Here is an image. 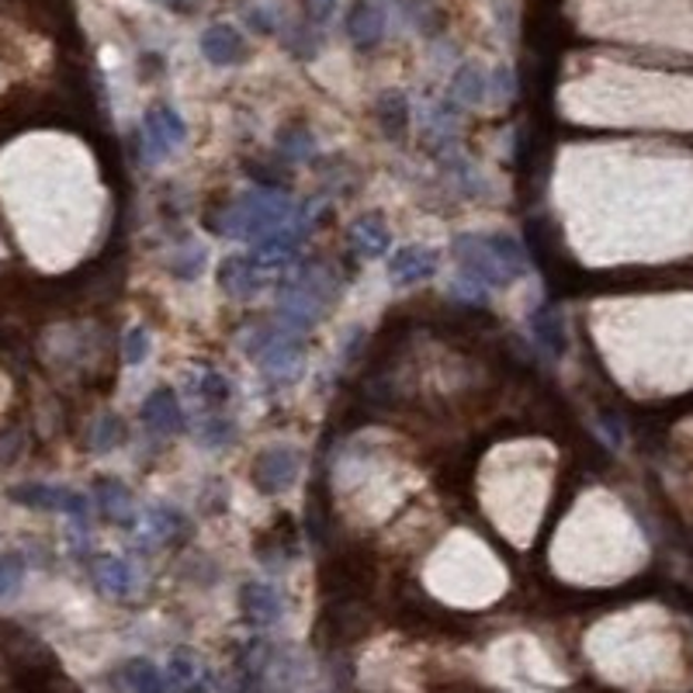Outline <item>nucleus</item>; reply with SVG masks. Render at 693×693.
Listing matches in <instances>:
<instances>
[{
	"label": "nucleus",
	"instance_id": "nucleus-1",
	"mask_svg": "<svg viewBox=\"0 0 693 693\" xmlns=\"http://www.w3.org/2000/svg\"><path fill=\"white\" fill-rule=\"evenodd\" d=\"M451 253L461 264V274L485 288H506L531 271L524 247L503 233H485V237L465 233L451 243Z\"/></svg>",
	"mask_w": 693,
	"mask_h": 693
},
{
	"label": "nucleus",
	"instance_id": "nucleus-2",
	"mask_svg": "<svg viewBox=\"0 0 693 693\" xmlns=\"http://www.w3.org/2000/svg\"><path fill=\"white\" fill-rule=\"evenodd\" d=\"M274 382H295L305 368V346L292 330H260L250 351Z\"/></svg>",
	"mask_w": 693,
	"mask_h": 693
},
{
	"label": "nucleus",
	"instance_id": "nucleus-3",
	"mask_svg": "<svg viewBox=\"0 0 693 693\" xmlns=\"http://www.w3.org/2000/svg\"><path fill=\"white\" fill-rule=\"evenodd\" d=\"M18 506L28 510H46V513H67L73 520V528H87L91 516V500L83 493H73L67 485H49V482H21L8 493Z\"/></svg>",
	"mask_w": 693,
	"mask_h": 693
},
{
	"label": "nucleus",
	"instance_id": "nucleus-4",
	"mask_svg": "<svg viewBox=\"0 0 693 693\" xmlns=\"http://www.w3.org/2000/svg\"><path fill=\"white\" fill-rule=\"evenodd\" d=\"M299 469H302V454L295 448L271 444V448L260 451L257 461H253V485L264 496H278V493H284L288 485H295Z\"/></svg>",
	"mask_w": 693,
	"mask_h": 693
},
{
	"label": "nucleus",
	"instance_id": "nucleus-5",
	"mask_svg": "<svg viewBox=\"0 0 693 693\" xmlns=\"http://www.w3.org/2000/svg\"><path fill=\"white\" fill-rule=\"evenodd\" d=\"M441 268V257L433 247H423V243H410V247H399L389 260V278L392 284L399 288H410V284H420L426 278H433Z\"/></svg>",
	"mask_w": 693,
	"mask_h": 693
},
{
	"label": "nucleus",
	"instance_id": "nucleus-6",
	"mask_svg": "<svg viewBox=\"0 0 693 693\" xmlns=\"http://www.w3.org/2000/svg\"><path fill=\"white\" fill-rule=\"evenodd\" d=\"M299 250H302V240H299V229H274V233L253 240L250 247V260L257 264V271H281V268H292L299 260Z\"/></svg>",
	"mask_w": 693,
	"mask_h": 693
},
{
	"label": "nucleus",
	"instance_id": "nucleus-7",
	"mask_svg": "<svg viewBox=\"0 0 693 693\" xmlns=\"http://www.w3.org/2000/svg\"><path fill=\"white\" fill-rule=\"evenodd\" d=\"M343 32L358 49H374L385 36V8L379 0H354V4L346 8Z\"/></svg>",
	"mask_w": 693,
	"mask_h": 693
},
{
	"label": "nucleus",
	"instance_id": "nucleus-8",
	"mask_svg": "<svg viewBox=\"0 0 693 693\" xmlns=\"http://www.w3.org/2000/svg\"><path fill=\"white\" fill-rule=\"evenodd\" d=\"M201 56L212 67H240L247 60V39L233 24H209L205 36H201Z\"/></svg>",
	"mask_w": 693,
	"mask_h": 693
},
{
	"label": "nucleus",
	"instance_id": "nucleus-9",
	"mask_svg": "<svg viewBox=\"0 0 693 693\" xmlns=\"http://www.w3.org/2000/svg\"><path fill=\"white\" fill-rule=\"evenodd\" d=\"M240 611L250 627H268L281 617V593L271 583L250 580L240 590Z\"/></svg>",
	"mask_w": 693,
	"mask_h": 693
},
{
	"label": "nucleus",
	"instance_id": "nucleus-10",
	"mask_svg": "<svg viewBox=\"0 0 693 693\" xmlns=\"http://www.w3.org/2000/svg\"><path fill=\"white\" fill-rule=\"evenodd\" d=\"M142 423H147L160 438H173V433L184 430V410L173 389H157L142 402Z\"/></svg>",
	"mask_w": 693,
	"mask_h": 693
},
{
	"label": "nucleus",
	"instance_id": "nucleus-11",
	"mask_svg": "<svg viewBox=\"0 0 693 693\" xmlns=\"http://www.w3.org/2000/svg\"><path fill=\"white\" fill-rule=\"evenodd\" d=\"M94 500H98L101 516L111 520V524H122V528L135 524V506H132V493L125 489V482L111 475L94 479Z\"/></svg>",
	"mask_w": 693,
	"mask_h": 693
},
{
	"label": "nucleus",
	"instance_id": "nucleus-12",
	"mask_svg": "<svg viewBox=\"0 0 693 693\" xmlns=\"http://www.w3.org/2000/svg\"><path fill=\"white\" fill-rule=\"evenodd\" d=\"M111 686L119 693H167L163 673L150 659H129L111 673Z\"/></svg>",
	"mask_w": 693,
	"mask_h": 693
},
{
	"label": "nucleus",
	"instance_id": "nucleus-13",
	"mask_svg": "<svg viewBox=\"0 0 693 693\" xmlns=\"http://www.w3.org/2000/svg\"><path fill=\"white\" fill-rule=\"evenodd\" d=\"M219 288L225 295H233V299H250L260 292V271L250 257H225L222 264H219V274H215Z\"/></svg>",
	"mask_w": 693,
	"mask_h": 693
},
{
	"label": "nucleus",
	"instance_id": "nucleus-14",
	"mask_svg": "<svg viewBox=\"0 0 693 693\" xmlns=\"http://www.w3.org/2000/svg\"><path fill=\"white\" fill-rule=\"evenodd\" d=\"M91 572H94L98 590L108 593V596L125 600V596L135 590V572H132V565H129L125 559H119V555H98Z\"/></svg>",
	"mask_w": 693,
	"mask_h": 693
},
{
	"label": "nucleus",
	"instance_id": "nucleus-15",
	"mask_svg": "<svg viewBox=\"0 0 693 693\" xmlns=\"http://www.w3.org/2000/svg\"><path fill=\"white\" fill-rule=\"evenodd\" d=\"M351 243L358 247L361 257L374 260V257H382L392 247V233H389V225H385L382 215H361L351 225Z\"/></svg>",
	"mask_w": 693,
	"mask_h": 693
},
{
	"label": "nucleus",
	"instance_id": "nucleus-16",
	"mask_svg": "<svg viewBox=\"0 0 693 693\" xmlns=\"http://www.w3.org/2000/svg\"><path fill=\"white\" fill-rule=\"evenodd\" d=\"M374 114H379V125L389 139H402V132L410 129V101L402 91H385L374 104Z\"/></svg>",
	"mask_w": 693,
	"mask_h": 693
},
{
	"label": "nucleus",
	"instance_id": "nucleus-17",
	"mask_svg": "<svg viewBox=\"0 0 693 693\" xmlns=\"http://www.w3.org/2000/svg\"><path fill=\"white\" fill-rule=\"evenodd\" d=\"M531 333L548 354H565V327L552 305H541L531 312Z\"/></svg>",
	"mask_w": 693,
	"mask_h": 693
},
{
	"label": "nucleus",
	"instance_id": "nucleus-18",
	"mask_svg": "<svg viewBox=\"0 0 693 693\" xmlns=\"http://www.w3.org/2000/svg\"><path fill=\"white\" fill-rule=\"evenodd\" d=\"M399 14L426 39L438 36L444 28V8L438 4V0H399Z\"/></svg>",
	"mask_w": 693,
	"mask_h": 693
},
{
	"label": "nucleus",
	"instance_id": "nucleus-19",
	"mask_svg": "<svg viewBox=\"0 0 693 693\" xmlns=\"http://www.w3.org/2000/svg\"><path fill=\"white\" fill-rule=\"evenodd\" d=\"M188 524H184V516L173 510V506H150L147 516H142V538H150V541H173L178 534H184Z\"/></svg>",
	"mask_w": 693,
	"mask_h": 693
},
{
	"label": "nucleus",
	"instance_id": "nucleus-20",
	"mask_svg": "<svg viewBox=\"0 0 693 693\" xmlns=\"http://www.w3.org/2000/svg\"><path fill=\"white\" fill-rule=\"evenodd\" d=\"M485 94H489V80H485L482 67H475V63L458 67V73L451 77V98L458 104H479V101H485Z\"/></svg>",
	"mask_w": 693,
	"mask_h": 693
},
{
	"label": "nucleus",
	"instance_id": "nucleus-21",
	"mask_svg": "<svg viewBox=\"0 0 693 693\" xmlns=\"http://www.w3.org/2000/svg\"><path fill=\"white\" fill-rule=\"evenodd\" d=\"M142 153L150 157V163H160V160H167L173 153V142L163 132V122H160L157 108H150L147 119H142Z\"/></svg>",
	"mask_w": 693,
	"mask_h": 693
},
{
	"label": "nucleus",
	"instance_id": "nucleus-22",
	"mask_svg": "<svg viewBox=\"0 0 693 693\" xmlns=\"http://www.w3.org/2000/svg\"><path fill=\"white\" fill-rule=\"evenodd\" d=\"M122 441H125V423H122L119 416L104 413V416L94 420L91 438H87V448H91L94 454H108V451L119 448Z\"/></svg>",
	"mask_w": 693,
	"mask_h": 693
},
{
	"label": "nucleus",
	"instance_id": "nucleus-23",
	"mask_svg": "<svg viewBox=\"0 0 693 693\" xmlns=\"http://www.w3.org/2000/svg\"><path fill=\"white\" fill-rule=\"evenodd\" d=\"M278 153L284 163H302L315 157V139L309 129H281L278 135Z\"/></svg>",
	"mask_w": 693,
	"mask_h": 693
},
{
	"label": "nucleus",
	"instance_id": "nucleus-24",
	"mask_svg": "<svg viewBox=\"0 0 693 693\" xmlns=\"http://www.w3.org/2000/svg\"><path fill=\"white\" fill-rule=\"evenodd\" d=\"M205 260H209L205 247H201V243H184L181 250H173V257H170V274L181 278V281H191V278L201 274Z\"/></svg>",
	"mask_w": 693,
	"mask_h": 693
},
{
	"label": "nucleus",
	"instance_id": "nucleus-25",
	"mask_svg": "<svg viewBox=\"0 0 693 693\" xmlns=\"http://www.w3.org/2000/svg\"><path fill=\"white\" fill-rule=\"evenodd\" d=\"M191 392L212 402V406H222V402H229V395H233V385H229V379L219 371H201L198 379H191Z\"/></svg>",
	"mask_w": 693,
	"mask_h": 693
},
{
	"label": "nucleus",
	"instance_id": "nucleus-26",
	"mask_svg": "<svg viewBox=\"0 0 693 693\" xmlns=\"http://www.w3.org/2000/svg\"><path fill=\"white\" fill-rule=\"evenodd\" d=\"M24 580V559L18 552L0 555V600H8L21 590Z\"/></svg>",
	"mask_w": 693,
	"mask_h": 693
},
{
	"label": "nucleus",
	"instance_id": "nucleus-27",
	"mask_svg": "<svg viewBox=\"0 0 693 693\" xmlns=\"http://www.w3.org/2000/svg\"><path fill=\"white\" fill-rule=\"evenodd\" d=\"M233 423H229L225 416H209L205 423L198 426V441L205 444V448H222V444H229L233 441Z\"/></svg>",
	"mask_w": 693,
	"mask_h": 693
},
{
	"label": "nucleus",
	"instance_id": "nucleus-28",
	"mask_svg": "<svg viewBox=\"0 0 693 693\" xmlns=\"http://www.w3.org/2000/svg\"><path fill=\"white\" fill-rule=\"evenodd\" d=\"M198 680V662L188 649H178L170 655V683L173 686H191Z\"/></svg>",
	"mask_w": 693,
	"mask_h": 693
},
{
	"label": "nucleus",
	"instance_id": "nucleus-29",
	"mask_svg": "<svg viewBox=\"0 0 693 693\" xmlns=\"http://www.w3.org/2000/svg\"><path fill=\"white\" fill-rule=\"evenodd\" d=\"M153 108H157V114H160V122H163V132H167V139L173 142V150H178V147H184L188 129H184V119H181V114L173 111V104H167V101H157Z\"/></svg>",
	"mask_w": 693,
	"mask_h": 693
},
{
	"label": "nucleus",
	"instance_id": "nucleus-30",
	"mask_svg": "<svg viewBox=\"0 0 693 693\" xmlns=\"http://www.w3.org/2000/svg\"><path fill=\"white\" fill-rule=\"evenodd\" d=\"M147 354H150V333H147V327L129 330V337H125V361L129 364H139V361H147Z\"/></svg>",
	"mask_w": 693,
	"mask_h": 693
},
{
	"label": "nucleus",
	"instance_id": "nucleus-31",
	"mask_svg": "<svg viewBox=\"0 0 693 693\" xmlns=\"http://www.w3.org/2000/svg\"><path fill=\"white\" fill-rule=\"evenodd\" d=\"M493 94H496L500 101H506V98L513 94V73H510L506 67H500V70L493 73Z\"/></svg>",
	"mask_w": 693,
	"mask_h": 693
},
{
	"label": "nucleus",
	"instance_id": "nucleus-32",
	"mask_svg": "<svg viewBox=\"0 0 693 693\" xmlns=\"http://www.w3.org/2000/svg\"><path fill=\"white\" fill-rule=\"evenodd\" d=\"M247 21H250V28H257V32H274V21H271V11L268 8H253L250 14H247Z\"/></svg>",
	"mask_w": 693,
	"mask_h": 693
},
{
	"label": "nucleus",
	"instance_id": "nucleus-33",
	"mask_svg": "<svg viewBox=\"0 0 693 693\" xmlns=\"http://www.w3.org/2000/svg\"><path fill=\"white\" fill-rule=\"evenodd\" d=\"M337 8V0H305V11L312 21H327Z\"/></svg>",
	"mask_w": 693,
	"mask_h": 693
},
{
	"label": "nucleus",
	"instance_id": "nucleus-34",
	"mask_svg": "<svg viewBox=\"0 0 693 693\" xmlns=\"http://www.w3.org/2000/svg\"><path fill=\"white\" fill-rule=\"evenodd\" d=\"M163 4H167L170 11H191V8H194V0H163Z\"/></svg>",
	"mask_w": 693,
	"mask_h": 693
}]
</instances>
